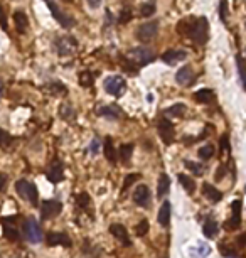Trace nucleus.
<instances>
[{
    "label": "nucleus",
    "mask_w": 246,
    "mask_h": 258,
    "mask_svg": "<svg viewBox=\"0 0 246 258\" xmlns=\"http://www.w3.org/2000/svg\"><path fill=\"white\" fill-rule=\"evenodd\" d=\"M46 243L49 246H54V245H61V246H71V238L67 236L66 233H54V231H51V233L46 235Z\"/></svg>",
    "instance_id": "2eb2a0df"
},
{
    "label": "nucleus",
    "mask_w": 246,
    "mask_h": 258,
    "mask_svg": "<svg viewBox=\"0 0 246 258\" xmlns=\"http://www.w3.org/2000/svg\"><path fill=\"white\" fill-rule=\"evenodd\" d=\"M22 233L31 243H39L43 241V230H41L39 223L34 218H27L22 225Z\"/></svg>",
    "instance_id": "20e7f679"
},
{
    "label": "nucleus",
    "mask_w": 246,
    "mask_h": 258,
    "mask_svg": "<svg viewBox=\"0 0 246 258\" xmlns=\"http://www.w3.org/2000/svg\"><path fill=\"white\" fill-rule=\"evenodd\" d=\"M170 189V179L167 174H160V177H158V186H157V197H164L165 194L169 192Z\"/></svg>",
    "instance_id": "393cba45"
},
{
    "label": "nucleus",
    "mask_w": 246,
    "mask_h": 258,
    "mask_svg": "<svg viewBox=\"0 0 246 258\" xmlns=\"http://www.w3.org/2000/svg\"><path fill=\"white\" fill-rule=\"evenodd\" d=\"M179 182H180V186L185 189V192H189V194H192V192L196 191V182L191 179L189 176H185V174H179Z\"/></svg>",
    "instance_id": "cd10ccee"
},
{
    "label": "nucleus",
    "mask_w": 246,
    "mask_h": 258,
    "mask_svg": "<svg viewBox=\"0 0 246 258\" xmlns=\"http://www.w3.org/2000/svg\"><path fill=\"white\" fill-rule=\"evenodd\" d=\"M89 204H91L89 196L86 194V192H81V194L78 196V206L81 208V210H89Z\"/></svg>",
    "instance_id": "4c0bfd02"
},
{
    "label": "nucleus",
    "mask_w": 246,
    "mask_h": 258,
    "mask_svg": "<svg viewBox=\"0 0 246 258\" xmlns=\"http://www.w3.org/2000/svg\"><path fill=\"white\" fill-rule=\"evenodd\" d=\"M47 7L51 9V12H52V15H54L56 21H58L64 29H69V27H73L74 25V19L71 17V15H67L66 12H63V10L59 9L56 3H52V0H49L47 2Z\"/></svg>",
    "instance_id": "9d476101"
},
{
    "label": "nucleus",
    "mask_w": 246,
    "mask_h": 258,
    "mask_svg": "<svg viewBox=\"0 0 246 258\" xmlns=\"http://www.w3.org/2000/svg\"><path fill=\"white\" fill-rule=\"evenodd\" d=\"M226 172H228V167H226V165H221V167H219V170H218V172L214 174L216 181H221L223 177L226 176Z\"/></svg>",
    "instance_id": "37998d69"
},
{
    "label": "nucleus",
    "mask_w": 246,
    "mask_h": 258,
    "mask_svg": "<svg viewBox=\"0 0 246 258\" xmlns=\"http://www.w3.org/2000/svg\"><path fill=\"white\" fill-rule=\"evenodd\" d=\"M185 58H187V52L182 51V49H169V51H165L162 54V61L165 64H169V66H174V64L180 63Z\"/></svg>",
    "instance_id": "ddd939ff"
},
{
    "label": "nucleus",
    "mask_w": 246,
    "mask_h": 258,
    "mask_svg": "<svg viewBox=\"0 0 246 258\" xmlns=\"http://www.w3.org/2000/svg\"><path fill=\"white\" fill-rule=\"evenodd\" d=\"M134 201L142 208H147L150 204V191L145 184L137 186V189H135V192H134Z\"/></svg>",
    "instance_id": "4468645a"
},
{
    "label": "nucleus",
    "mask_w": 246,
    "mask_h": 258,
    "mask_svg": "<svg viewBox=\"0 0 246 258\" xmlns=\"http://www.w3.org/2000/svg\"><path fill=\"white\" fill-rule=\"evenodd\" d=\"M202 194L211 201V203H219L223 199V192L219 189H216L213 184L209 182H204L202 184Z\"/></svg>",
    "instance_id": "6ab92c4d"
},
{
    "label": "nucleus",
    "mask_w": 246,
    "mask_h": 258,
    "mask_svg": "<svg viewBox=\"0 0 246 258\" xmlns=\"http://www.w3.org/2000/svg\"><path fill=\"white\" fill-rule=\"evenodd\" d=\"M176 81L179 85H191L194 81V71H192L191 66H182L176 74Z\"/></svg>",
    "instance_id": "a211bd4d"
},
{
    "label": "nucleus",
    "mask_w": 246,
    "mask_h": 258,
    "mask_svg": "<svg viewBox=\"0 0 246 258\" xmlns=\"http://www.w3.org/2000/svg\"><path fill=\"white\" fill-rule=\"evenodd\" d=\"M157 221H158V225L164 226V228L169 226V223H170V203L169 201H164V204L160 206Z\"/></svg>",
    "instance_id": "4be33fe9"
},
{
    "label": "nucleus",
    "mask_w": 246,
    "mask_h": 258,
    "mask_svg": "<svg viewBox=\"0 0 246 258\" xmlns=\"http://www.w3.org/2000/svg\"><path fill=\"white\" fill-rule=\"evenodd\" d=\"M245 191H246V186H245Z\"/></svg>",
    "instance_id": "3c124183"
},
{
    "label": "nucleus",
    "mask_w": 246,
    "mask_h": 258,
    "mask_svg": "<svg viewBox=\"0 0 246 258\" xmlns=\"http://www.w3.org/2000/svg\"><path fill=\"white\" fill-rule=\"evenodd\" d=\"M47 179L52 184H58V182L64 181V165L61 161H54L47 169Z\"/></svg>",
    "instance_id": "9b49d317"
},
{
    "label": "nucleus",
    "mask_w": 246,
    "mask_h": 258,
    "mask_svg": "<svg viewBox=\"0 0 246 258\" xmlns=\"http://www.w3.org/2000/svg\"><path fill=\"white\" fill-rule=\"evenodd\" d=\"M12 142H14L12 135L0 128V147H2V149H9V147L12 145Z\"/></svg>",
    "instance_id": "72a5a7b5"
},
{
    "label": "nucleus",
    "mask_w": 246,
    "mask_h": 258,
    "mask_svg": "<svg viewBox=\"0 0 246 258\" xmlns=\"http://www.w3.org/2000/svg\"><path fill=\"white\" fill-rule=\"evenodd\" d=\"M130 21H132V12H130V9L122 10V14H120V19H118L120 24H127V22H130Z\"/></svg>",
    "instance_id": "a19ab883"
},
{
    "label": "nucleus",
    "mask_w": 246,
    "mask_h": 258,
    "mask_svg": "<svg viewBox=\"0 0 246 258\" xmlns=\"http://www.w3.org/2000/svg\"><path fill=\"white\" fill-rule=\"evenodd\" d=\"M194 98H196V101L198 103H204V105H207V103H213L214 101V91H211V90H199V91H196L194 93Z\"/></svg>",
    "instance_id": "5701e85b"
},
{
    "label": "nucleus",
    "mask_w": 246,
    "mask_h": 258,
    "mask_svg": "<svg viewBox=\"0 0 246 258\" xmlns=\"http://www.w3.org/2000/svg\"><path fill=\"white\" fill-rule=\"evenodd\" d=\"M185 105L182 103H177V105H172V106H169L167 110H165V113H167L169 117H184V113H185Z\"/></svg>",
    "instance_id": "7c9ffc66"
},
{
    "label": "nucleus",
    "mask_w": 246,
    "mask_h": 258,
    "mask_svg": "<svg viewBox=\"0 0 246 258\" xmlns=\"http://www.w3.org/2000/svg\"><path fill=\"white\" fill-rule=\"evenodd\" d=\"M132 154H134V143H123L118 150V157L122 159L123 162H128L132 159Z\"/></svg>",
    "instance_id": "c85d7f7f"
},
{
    "label": "nucleus",
    "mask_w": 246,
    "mask_h": 258,
    "mask_svg": "<svg viewBox=\"0 0 246 258\" xmlns=\"http://www.w3.org/2000/svg\"><path fill=\"white\" fill-rule=\"evenodd\" d=\"M14 24H16V29L19 34H25L29 29V19L27 15H25L22 10H17L16 14H14Z\"/></svg>",
    "instance_id": "412c9836"
},
{
    "label": "nucleus",
    "mask_w": 246,
    "mask_h": 258,
    "mask_svg": "<svg viewBox=\"0 0 246 258\" xmlns=\"http://www.w3.org/2000/svg\"><path fill=\"white\" fill-rule=\"evenodd\" d=\"M2 93H3V81L0 79V96H2Z\"/></svg>",
    "instance_id": "09e8293b"
},
{
    "label": "nucleus",
    "mask_w": 246,
    "mask_h": 258,
    "mask_svg": "<svg viewBox=\"0 0 246 258\" xmlns=\"http://www.w3.org/2000/svg\"><path fill=\"white\" fill-rule=\"evenodd\" d=\"M110 233H112L120 243H123V245H127V246L132 245V240H130V236H128V231L123 225H118V223L112 225L110 226Z\"/></svg>",
    "instance_id": "dca6fc26"
},
{
    "label": "nucleus",
    "mask_w": 246,
    "mask_h": 258,
    "mask_svg": "<svg viewBox=\"0 0 246 258\" xmlns=\"http://www.w3.org/2000/svg\"><path fill=\"white\" fill-rule=\"evenodd\" d=\"M138 177H140L138 174H128V176L125 177V184H123V188H122V192H123V191H127V189L130 188V186L134 184V182L137 181Z\"/></svg>",
    "instance_id": "58836bf2"
},
{
    "label": "nucleus",
    "mask_w": 246,
    "mask_h": 258,
    "mask_svg": "<svg viewBox=\"0 0 246 258\" xmlns=\"http://www.w3.org/2000/svg\"><path fill=\"white\" fill-rule=\"evenodd\" d=\"M219 17L223 22H226V0H221V5H219Z\"/></svg>",
    "instance_id": "c03bdc74"
},
{
    "label": "nucleus",
    "mask_w": 246,
    "mask_h": 258,
    "mask_svg": "<svg viewBox=\"0 0 246 258\" xmlns=\"http://www.w3.org/2000/svg\"><path fill=\"white\" fill-rule=\"evenodd\" d=\"M98 115L103 117V118H107V120H118L120 117H122V110L115 105H107V106H101V108L98 110Z\"/></svg>",
    "instance_id": "f3484780"
},
{
    "label": "nucleus",
    "mask_w": 246,
    "mask_h": 258,
    "mask_svg": "<svg viewBox=\"0 0 246 258\" xmlns=\"http://www.w3.org/2000/svg\"><path fill=\"white\" fill-rule=\"evenodd\" d=\"M231 211H233V216L226 221V230H238L241 225V201L236 199L231 206Z\"/></svg>",
    "instance_id": "f8f14e48"
},
{
    "label": "nucleus",
    "mask_w": 246,
    "mask_h": 258,
    "mask_svg": "<svg viewBox=\"0 0 246 258\" xmlns=\"http://www.w3.org/2000/svg\"><path fill=\"white\" fill-rule=\"evenodd\" d=\"M127 58L130 59L137 68H142V66H145V64L152 63V61L155 59V54L149 47H134L128 51Z\"/></svg>",
    "instance_id": "7ed1b4c3"
},
{
    "label": "nucleus",
    "mask_w": 246,
    "mask_h": 258,
    "mask_svg": "<svg viewBox=\"0 0 246 258\" xmlns=\"http://www.w3.org/2000/svg\"><path fill=\"white\" fill-rule=\"evenodd\" d=\"M157 130L160 139L164 140L165 145H170V143L176 140V130H174V125L170 123L167 118H160L157 123Z\"/></svg>",
    "instance_id": "6e6552de"
},
{
    "label": "nucleus",
    "mask_w": 246,
    "mask_h": 258,
    "mask_svg": "<svg viewBox=\"0 0 246 258\" xmlns=\"http://www.w3.org/2000/svg\"><path fill=\"white\" fill-rule=\"evenodd\" d=\"M0 27H2L3 30H7V27H9V22H7V14H5V10H3L2 3H0Z\"/></svg>",
    "instance_id": "ea45409f"
},
{
    "label": "nucleus",
    "mask_w": 246,
    "mask_h": 258,
    "mask_svg": "<svg viewBox=\"0 0 246 258\" xmlns=\"http://www.w3.org/2000/svg\"><path fill=\"white\" fill-rule=\"evenodd\" d=\"M98 150H100V140H98V139H93L91 143H89V154H91V155H96Z\"/></svg>",
    "instance_id": "79ce46f5"
},
{
    "label": "nucleus",
    "mask_w": 246,
    "mask_h": 258,
    "mask_svg": "<svg viewBox=\"0 0 246 258\" xmlns=\"http://www.w3.org/2000/svg\"><path fill=\"white\" fill-rule=\"evenodd\" d=\"M2 226H3V235H5L7 240H10V241H19V240H21V235H19L16 225H14V226L10 225L9 218L2 219Z\"/></svg>",
    "instance_id": "aec40b11"
},
{
    "label": "nucleus",
    "mask_w": 246,
    "mask_h": 258,
    "mask_svg": "<svg viewBox=\"0 0 246 258\" xmlns=\"http://www.w3.org/2000/svg\"><path fill=\"white\" fill-rule=\"evenodd\" d=\"M103 152H105V157H107V161H110L112 164H115L118 155H116V150H115V147H113V139H112V137H108V139L105 140Z\"/></svg>",
    "instance_id": "b1692460"
},
{
    "label": "nucleus",
    "mask_w": 246,
    "mask_h": 258,
    "mask_svg": "<svg viewBox=\"0 0 246 258\" xmlns=\"http://www.w3.org/2000/svg\"><path fill=\"white\" fill-rule=\"evenodd\" d=\"M198 155H199L201 161H209V159H213V155H214V147L211 145V143H207V145L201 147Z\"/></svg>",
    "instance_id": "2f4dec72"
},
{
    "label": "nucleus",
    "mask_w": 246,
    "mask_h": 258,
    "mask_svg": "<svg viewBox=\"0 0 246 258\" xmlns=\"http://www.w3.org/2000/svg\"><path fill=\"white\" fill-rule=\"evenodd\" d=\"M78 79H79V85H81L83 88H89V86H93L94 76H93L91 71H81Z\"/></svg>",
    "instance_id": "c756f323"
},
{
    "label": "nucleus",
    "mask_w": 246,
    "mask_h": 258,
    "mask_svg": "<svg viewBox=\"0 0 246 258\" xmlns=\"http://www.w3.org/2000/svg\"><path fill=\"white\" fill-rule=\"evenodd\" d=\"M176 30L180 36H187L196 44L202 46L209 36V22L206 17H184L179 24L176 25Z\"/></svg>",
    "instance_id": "f257e3e1"
},
{
    "label": "nucleus",
    "mask_w": 246,
    "mask_h": 258,
    "mask_svg": "<svg viewBox=\"0 0 246 258\" xmlns=\"http://www.w3.org/2000/svg\"><path fill=\"white\" fill-rule=\"evenodd\" d=\"M236 66H238V71H240V78H241V83H243V88L246 90V64L241 56H236Z\"/></svg>",
    "instance_id": "473e14b6"
},
{
    "label": "nucleus",
    "mask_w": 246,
    "mask_h": 258,
    "mask_svg": "<svg viewBox=\"0 0 246 258\" xmlns=\"http://www.w3.org/2000/svg\"><path fill=\"white\" fill-rule=\"evenodd\" d=\"M155 10H157V2L155 0H147V2H143L140 5V15L142 17H150V15L155 14Z\"/></svg>",
    "instance_id": "bb28decb"
},
{
    "label": "nucleus",
    "mask_w": 246,
    "mask_h": 258,
    "mask_svg": "<svg viewBox=\"0 0 246 258\" xmlns=\"http://www.w3.org/2000/svg\"><path fill=\"white\" fill-rule=\"evenodd\" d=\"M149 221L147 219H142V221H138L137 225H135V235L137 236H145L147 233H149Z\"/></svg>",
    "instance_id": "f704fd0d"
},
{
    "label": "nucleus",
    "mask_w": 246,
    "mask_h": 258,
    "mask_svg": "<svg viewBox=\"0 0 246 258\" xmlns=\"http://www.w3.org/2000/svg\"><path fill=\"white\" fill-rule=\"evenodd\" d=\"M16 191L19 192V196L22 199L29 201L32 206H37L39 204V192H37V188L36 184L29 182L27 179H21L16 182Z\"/></svg>",
    "instance_id": "f03ea898"
},
{
    "label": "nucleus",
    "mask_w": 246,
    "mask_h": 258,
    "mask_svg": "<svg viewBox=\"0 0 246 258\" xmlns=\"http://www.w3.org/2000/svg\"><path fill=\"white\" fill-rule=\"evenodd\" d=\"M64 2H71V0H64Z\"/></svg>",
    "instance_id": "8fccbe9b"
},
{
    "label": "nucleus",
    "mask_w": 246,
    "mask_h": 258,
    "mask_svg": "<svg viewBox=\"0 0 246 258\" xmlns=\"http://www.w3.org/2000/svg\"><path fill=\"white\" fill-rule=\"evenodd\" d=\"M5 188H7V176H3V174H0V192H2Z\"/></svg>",
    "instance_id": "a18cd8bd"
},
{
    "label": "nucleus",
    "mask_w": 246,
    "mask_h": 258,
    "mask_svg": "<svg viewBox=\"0 0 246 258\" xmlns=\"http://www.w3.org/2000/svg\"><path fill=\"white\" fill-rule=\"evenodd\" d=\"M46 2H49V0H46Z\"/></svg>",
    "instance_id": "603ef678"
},
{
    "label": "nucleus",
    "mask_w": 246,
    "mask_h": 258,
    "mask_svg": "<svg viewBox=\"0 0 246 258\" xmlns=\"http://www.w3.org/2000/svg\"><path fill=\"white\" fill-rule=\"evenodd\" d=\"M100 3H101V0H88V5L91 7V9H96Z\"/></svg>",
    "instance_id": "de8ad7c7"
},
{
    "label": "nucleus",
    "mask_w": 246,
    "mask_h": 258,
    "mask_svg": "<svg viewBox=\"0 0 246 258\" xmlns=\"http://www.w3.org/2000/svg\"><path fill=\"white\" fill-rule=\"evenodd\" d=\"M76 41L73 39V37H59L58 41L54 43V49L56 52H58L59 56H69L73 54L74 51H76Z\"/></svg>",
    "instance_id": "1a4fd4ad"
},
{
    "label": "nucleus",
    "mask_w": 246,
    "mask_h": 258,
    "mask_svg": "<svg viewBox=\"0 0 246 258\" xmlns=\"http://www.w3.org/2000/svg\"><path fill=\"white\" fill-rule=\"evenodd\" d=\"M238 245H240V246H246V233H243V235H240V236H238Z\"/></svg>",
    "instance_id": "49530a36"
},
{
    "label": "nucleus",
    "mask_w": 246,
    "mask_h": 258,
    "mask_svg": "<svg viewBox=\"0 0 246 258\" xmlns=\"http://www.w3.org/2000/svg\"><path fill=\"white\" fill-rule=\"evenodd\" d=\"M125 90H127V81L122 76H110V78L105 79V91L113 94V96L123 94Z\"/></svg>",
    "instance_id": "423d86ee"
},
{
    "label": "nucleus",
    "mask_w": 246,
    "mask_h": 258,
    "mask_svg": "<svg viewBox=\"0 0 246 258\" xmlns=\"http://www.w3.org/2000/svg\"><path fill=\"white\" fill-rule=\"evenodd\" d=\"M185 167L191 170L194 176H202L204 174V167L198 164V162H192V161H185Z\"/></svg>",
    "instance_id": "e433bc0d"
},
{
    "label": "nucleus",
    "mask_w": 246,
    "mask_h": 258,
    "mask_svg": "<svg viewBox=\"0 0 246 258\" xmlns=\"http://www.w3.org/2000/svg\"><path fill=\"white\" fill-rule=\"evenodd\" d=\"M158 32V22L157 21H150L142 24L137 29V39L140 43H150Z\"/></svg>",
    "instance_id": "0eeeda50"
},
{
    "label": "nucleus",
    "mask_w": 246,
    "mask_h": 258,
    "mask_svg": "<svg viewBox=\"0 0 246 258\" xmlns=\"http://www.w3.org/2000/svg\"><path fill=\"white\" fill-rule=\"evenodd\" d=\"M63 211V204L56 199H47L43 201L41 204V219L43 221H47V219H52Z\"/></svg>",
    "instance_id": "39448f33"
},
{
    "label": "nucleus",
    "mask_w": 246,
    "mask_h": 258,
    "mask_svg": "<svg viewBox=\"0 0 246 258\" xmlns=\"http://www.w3.org/2000/svg\"><path fill=\"white\" fill-rule=\"evenodd\" d=\"M59 112H61V117L64 120H74V110H73V106L71 105H67V103H63L61 105V110H59Z\"/></svg>",
    "instance_id": "c9c22d12"
},
{
    "label": "nucleus",
    "mask_w": 246,
    "mask_h": 258,
    "mask_svg": "<svg viewBox=\"0 0 246 258\" xmlns=\"http://www.w3.org/2000/svg\"><path fill=\"white\" fill-rule=\"evenodd\" d=\"M202 233L206 238H214L216 235H218V223L211 218L206 219V221H204V226H202Z\"/></svg>",
    "instance_id": "a878e982"
}]
</instances>
